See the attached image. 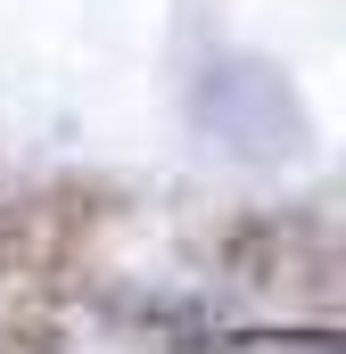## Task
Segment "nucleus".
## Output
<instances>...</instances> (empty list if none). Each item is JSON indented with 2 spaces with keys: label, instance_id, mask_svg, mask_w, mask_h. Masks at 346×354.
Masks as SVG:
<instances>
[{
  "label": "nucleus",
  "instance_id": "1",
  "mask_svg": "<svg viewBox=\"0 0 346 354\" xmlns=\"http://www.w3.org/2000/svg\"><path fill=\"white\" fill-rule=\"evenodd\" d=\"M280 248H289L280 223H248V231H231V272L239 280H272L280 272Z\"/></svg>",
  "mask_w": 346,
  "mask_h": 354
},
{
  "label": "nucleus",
  "instance_id": "2",
  "mask_svg": "<svg viewBox=\"0 0 346 354\" xmlns=\"http://www.w3.org/2000/svg\"><path fill=\"white\" fill-rule=\"evenodd\" d=\"M239 346H256V354H346L330 330H248Z\"/></svg>",
  "mask_w": 346,
  "mask_h": 354
},
{
  "label": "nucleus",
  "instance_id": "3",
  "mask_svg": "<svg viewBox=\"0 0 346 354\" xmlns=\"http://www.w3.org/2000/svg\"><path fill=\"white\" fill-rule=\"evenodd\" d=\"M17 256H25V214L0 206V272H17Z\"/></svg>",
  "mask_w": 346,
  "mask_h": 354
},
{
  "label": "nucleus",
  "instance_id": "4",
  "mask_svg": "<svg viewBox=\"0 0 346 354\" xmlns=\"http://www.w3.org/2000/svg\"><path fill=\"white\" fill-rule=\"evenodd\" d=\"M0 354H58V330H17Z\"/></svg>",
  "mask_w": 346,
  "mask_h": 354
}]
</instances>
